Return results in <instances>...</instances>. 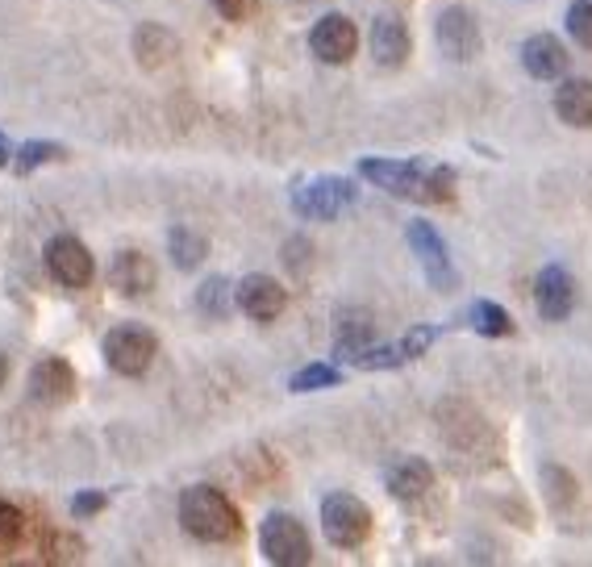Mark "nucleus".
Instances as JSON below:
<instances>
[{"label":"nucleus","mask_w":592,"mask_h":567,"mask_svg":"<svg viewBox=\"0 0 592 567\" xmlns=\"http://www.w3.org/2000/svg\"><path fill=\"white\" fill-rule=\"evenodd\" d=\"M359 176L379 184L392 196L404 201H451L455 192V171L451 167H426V163H409V159H363L359 163Z\"/></svg>","instance_id":"nucleus-1"},{"label":"nucleus","mask_w":592,"mask_h":567,"mask_svg":"<svg viewBox=\"0 0 592 567\" xmlns=\"http://www.w3.org/2000/svg\"><path fill=\"white\" fill-rule=\"evenodd\" d=\"M180 526L196 542H230L239 539V510L226 492L209 485H192L180 492Z\"/></svg>","instance_id":"nucleus-2"},{"label":"nucleus","mask_w":592,"mask_h":567,"mask_svg":"<svg viewBox=\"0 0 592 567\" xmlns=\"http://www.w3.org/2000/svg\"><path fill=\"white\" fill-rule=\"evenodd\" d=\"M322 530L334 546L355 551L372 534V510L359 497H350V492H330L322 501Z\"/></svg>","instance_id":"nucleus-3"},{"label":"nucleus","mask_w":592,"mask_h":567,"mask_svg":"<svg viewBox=\"0 0 592 567\" xmlns=\"http://www.w3.org/2000/svg\"><path fill=\"white\" fill-rule=\"evenodd\" d=\"M259 546H263V559L275 567H305L313 559V546L305 526L293 514H268L263 517V530H259Z\"/></svg>","instance_id":"nucleus-4"},{"label":"nucleus","mask_w":592,"mask_h":567,"mask_svg":"<svg viewBox=\"0 0 592 567\" xmlns=\"http://www.w3.org/2000/svg\"><path fill=\"white\" fill-rule=\"evenodd\" d=\"M155 351H159V343H155V334L146 325L126 322L105 334V363L117 376H142L151 368Z\"/></svg>","instance_id":"nucleus-5"},{"label":"nucleus","mask_w":592,"mask_h":567,"mask_svg":"<svg viewBox=\"0 0 592 567\" xmlns=\"http://www.w3.org/2000/svg\"><path fill=\"white\" fill-rule=\"evenodd\" d=\"M355 205V184L343 176H318L293 192V209L309 221H334Z\"/></svg>","instance_id":"nucleus-6"},{"label":"nucleus","mask_w":592,"mask_h":567,"mask_svg":"<svg viewBox=\"0 0 592 567\" xmlns=\"http://www.w3.org/2000/svg\"><path fill=\"white\" fill-rule=\"evenodd\" d=\"M409 246H413V255H417V263L426 271L434 293H455L459 271L455 263H451V250L442 243V234L434 230L430 221H413V225H409Z\"/></svg>","instance_id":"nucleus-7"},{"label":"nucleus","mask_w":592,"mask_h":567,"mask_svg":"<svg viewBox=\"0 0 592 567\" xmlns=\"http://www.w3.org/2000/svg\"><path fill=\"white\" fill-rule=\"evenodd\" d=\"M47 271H51L54 284H63V288H88L92 284V255H88V246L80 239L59 234L47 246Z\"/></svg>","instance_id":"nucleus-8"},{"label":"nucleus","mask_w":592,"mask_h":567,"mask_svg":"<svg viewBox=\"0 0 592 567\" xmlns=\"http://www.w3.org/2000/svg\"><path fill=\"white\" fill-rule=\"evenodd\" d=\"M434 38H438V51L447 54V59H455V63L476 59L480 47H485L480 26H476V17H472L467 9H447V13L438 17V26H434Z\"/></svg>","instance_id":"nucleus-9"},{"label":"nucleus","mask_w":592,"mask_h":567,"mask_svg":"<svg viewBox=\"0 0 592 567\" xmlns=\"http://www.w3.org/2000/svg\"><path fill=\"white\" fill-rule=\"evenodd\" d=\"M355 47H359V29L343 13H325L322 22L313 26V34H309V51L318 54L322 63H334V67L350 63Z\"/></svg>","instance_id":"nucleus-10"},{"label":"nucleus","mask_w":592,"mask_h":567,"mask_svg":"<svg viewBox=\"0 0 592 567\" xmlns=\"http://www.w3.org/2000/svg\"><path fill=\"white\" fill-rule=\"evenodd\" d=\"M234 300H239V309H243L246 318L275 322V318L284 313V305H288V293H284L280 280H271V275H246L243 284L234 288Z\"/></svg>","instance_id":"nucleus-11"},{"label":"nucleus","mask_w":592,"mask_h":567,"mask_svg":"<svg viewBox=\"0 0 592 567\" xmlns=\"http://www.w3.org/2000/svg\"><path fill=\"white\" fill-rule=\"evenodd\" d=\"M535 305L546 322H564L567 313L576 309V280L564 268H542L535 280Z\"/></svg>","instance_id":"nucleus-12"},{"label":"nucleus","mask_w":592,"mask_h":567,"mask_svg":"<svg viewBox=\"0 0 592 567\" xmlns=\"http://www.w3.org/2000/svg\"><path fill=\"white\" fill-rule=\"evenodd\" d=\"M72 392H76V372L63 363V359H38L34 363V372H29V397L34 401H42V405H63V401H72Z\"/></svg>","instance_id":"nucleus-13"},{"label":"nucleus","mask_w":592,"mask_h":567,"mask_svg":"<svg viewBox=\"0 0 592 567\" xmlns=\"http://www.w3.org/2000/svg\"><path fill=\"white\" fill-rule=\"evenodd\" d=\"M522 67L535 80H559L567 72V51L555 34H535L522 42Z\"/></svg>","instance_id":"nucleus-14"},{"label":"nucleus","mask_w":592,"mask_h":567,"mask_svg":"<svg viewBox=\"0 0 592 567\" xmlns=\"http://www.w3.org/2000/svg\"><path fill=\"white\" fill-rule=\"evenodd\" d=\"M108 280H113V288L126 293V297H146V293L155 288V263H151L142 250H121V255L113 259V268H108Z\"/></svg>","instance_id":"nucleus-15"},{"label":"nucleus","mask_w":592,"mask_h":567,"mask_svg":"<svg viewBox=\"0 0 592 567\" xmlns=\"http://www.w3.org/2000/svg\"><path fill=\"white\" fill-rule=\"evenodd\" d=\"M409 29H404L401 17H392V13H384L376 17V26H372V54H376L379 67H401L404 59H409Z\"/></svg>","instance_id":"nucleus-16"},{"label":"nucleus","mask_w":592,"mask_h":567,"mask_svg":"<svg viewBox=\"0 0 592 567\" xmlns=\"http://www.w3.org/2000/svg\"><path fill=\"white\" fill-rule=\"evenodd\" d=\"M388 492L397 497V501H417V497H426L434 485V472L426 460H417V455H404V460H397L392 467H388Z\"/></svg>","instance_id":"nucleus-17"},{"label":"nucleus","mask_w":592,"mask_h":567,"mask_svg":"<svg viewBox=\"0 0 592 567\" xmlns=\"http://www.w3.org/2000/svg\"><path fill=\"white\" fill-rule=\"evenodd\" d=\"M555 113L564 126L589 130L592 126V80H564L555 88Z\"/></svg>","instance_id":"nucleus-18"},{"label":"nucleus","mask_w":592,"mask_h":567,"mask_svg":"<svg viewBox=\"0 0 592 567\" xmlns=\"http://www.w3.org/2000/svg\"><path fill=\"white\" fill-rule=\"evenodd\" d=\"M167 250H171V263L180 271H192L201 259H205V250H209V243L196 234V230H189V225H176L171 234H167Z\"/></svg>","instance_id":"nucleus-19"},{"label":"nucleus","mask_w":592,"mask_h":567,"mask_svg":"<svg viewBox=\"0 0 592 567\" xmlns=\"http://www.w3.org/2000/svg\"><path fill=\"white\" fill-rule=\"evenodd\" d=\"M134 51L142 54L146 67H159V63H167V59L176 54V38H171L163 26H138Z\"/></svg>","instance_id":"nucleus-20"},{"label":"nucleus","mask_w":592,"mask_h":567,"mask_svg":"<svg viewBox=\"0 0 592 567\" xmlns=\"http://www.w3.org/2000/svg\"><path fill=\"white\" fill-rule=\"evenodd\" d=\"M196 309H201L205 318H214V322H221V318H230V309H234V297H230V284H226L221 275H214V280H205V284H201V293H196Z\"/></svg>","instance_id":"nucleus-21"},{"label":"nucleus","mask_w":592,"mask_h":567,"mask_svg":"<svg viewBox=\"0 0 592 567\" xmlns=\"http://www.w3.org/2000/svg\"><path fill=\"white\" fill-rule=\"evenodd\" d=\"M472 330L485 334V338H505V334H513V318L501 305L480 300V305H472Z\"/></svg>","instance_id":"nucleus-22"},{"label":"nucleus","mask_w":592,"mask_h":567,"mask_svg":"<svg viewBox=\"0 0 592 567\" xmlns=\"http://www.w3.org/2000/svg\"><path fill=\"white\" fill-rule=\"evenodd\" d=\"M343 379L338 368H330V363H309V368H300L293 379H288V388L293 392H318V388H334Z\"/></svg>","instance_id":"nucleus-23"},{"label":"nucleus","mask_w":592,"mask_h":567,"mask_svg":"<svg viewBox=\"0 0 592 567\" xmlns=\"http://www.w3.org/2000/svg\"><path fill=\"white\" fill-rule=\"evenodd\" d=\"M567 34H571L584 51H592V0H571V4H567Z\"/></svg>","instance_id":"nucleus-24"},{"label":"nucleus","mask_w":592,"mask_h":567,"mask_svg":"<svg viewBox=\"0 0 592 567\" xmlns=\"http://www.w3.org/2000/svg\"><path fill=\"white\" fill-rule=\"evenodd\" d=\"M22 534H26V517H22V510H13L9 501H0V555L13 551V546L22 542Z\"/></svg>","instance_id":"nucleus-25"},{"label":"nucleus","mask_w":592,"mask_h":567,"mask_svg":"<svg viewBox=\"0 0 592 567\" xmlns=\"http://www.w3.org/2000/svg\"><path fill=\"white\" fill-rule=\"evenodd\" d=\"M54 159H63V146H59V142H29V146H22L17 171H34V167L54 163Z\"/></svg>","instance_id":"nucleus-26"},{"label":"nucleus","mask_w":592,"mask_h":567,"mask_svg":"<svg viewBox=\"0 0 592 567\" xmlns=\"http://www.w3.org/2000/svg\"><path fill=\"white\" fill-rule=\"evenodd\" d=\"M434 338H438V330H430V325H417L413 334H404V343H401V355L404 359H417V355L430 347Z\"/></svg>","instance_id":"nucleus-27"},{"label":"nucleus","mask_w":592,"mask_h":567,"mask_svg":"<svg viewBox=\"0 0 592 567\" xmlns=\"http://www.w3.org/2000/svg\"><path fill=\"white\" fill-rule=\"evenodd\" d=\"M214 9L226 22H246L255 13V0H214Z\"/></svg>","instance_id":"nucleus-28"},{"label":"nucleus","mask_w":592,"mask_h":567,"mask_svg":"<svg viewBox=\"0 0 592 567\" xmlns=\"http://www.w3.org/2000/svg\"><path fill=\"white\" fill-rule=\"evenodd\" d=\"M105 510V492H80L76 501H72V514L76 517H92Z\"/></svg>","instance_id":"nucleus-29"},{"label":"nucleus","mask_w":592,"mask_h":567,"mask_svg":"<svg viewBox=\"0 0 592 567\" xmlns=\"http://www.w3.org/2000/svg\"><path fill=\"white\" fill-rule=\"evenodd\" d=\"M9 155H13V151H9V138L0 134V167H4V163H9Z\"/></svg>","instance_id":"nucleus-30"},{"label":"nucleus","mask_w":592,"mask_h":567,"mask_svg":"<svg viewBox=\"0 0 592 567\" xmlns=\"http://www.w3.org/2000/svg\"><path fill=\"white\" fill-rule=\"evenodd\" d=\"M4 376H9V359H4V351H0V384H4Z\"/></svg>","instance_id":"nucleus-31"}]
</instances>
